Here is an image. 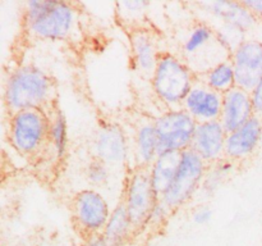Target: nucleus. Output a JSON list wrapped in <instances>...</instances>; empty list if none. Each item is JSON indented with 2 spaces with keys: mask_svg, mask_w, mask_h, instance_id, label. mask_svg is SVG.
Segmentation results:
<instances>
[{
  "mask_svg": "<svg viewBox=\"0 0 262 246\" xmlns=\"http://www.w3.org/2000/svg\"><path fill=\"white\" fill-rule=\"evenodd\" d=\"M49 142L53 146L56 156L61 158L66 154L68 146V128H67L66 117L61 110H56L53 117H50Z\"/></svg>",
  "mask_w": 262,
  "mask_h": 246,
  "instance_id": "nucleus-23",
  "label": "nucleus"
},
{
  "mask_svg": "<svg viewBox=\"0 0 262 246\" xmlns=\"http://www.w3.org/2000/svg\"><path fill=\"white\" fill-rule=\"evenodd\" d=\"M182 108L197 123L219 120L222 115L223 95L197 78L194 86L184 99Z\"/></svg>",
  "mask_w": 262,
  "mask_h": 246,
  "instance_id": "nucleus-12",
  "label": "nucleus"
},
{
  "mask_svg": "<svg viewBox=\"0 0 262 246\" xmlns=\"http://www.w3.org/2000/svg\"><path fill=\"white\" fill-rule=\"evenodd\" d=\"M135 154L137 167H145V168H150L160 154L158 133L154 122L141 123L140 127L136 130Z\"/></svg>",
  "mask_w": 262,
  "mask_h": 246,
  "instance_id": "nucleus-19",
  "label": "nucleus"
},
{
  "mask_svg": "<svg viewBox=\"0 0 262 246\" xmlns=\"http://www.w3.org/2000/svg\"><path fill=\"white\" fill-rule=\"evenodd\" d=\"M196 5L201 7V9L210 17L216 19L217 23H228L242 28L248 36L262 25L261 20L242 2L215 0V2L196 3Z\"/></svg>",
  "mask_w": 262,
  "mask_h": 246,
  "instance_id": "nucleus-13",
  "label": "nucleus"
},
{
  "mask_svg": "<svg viewBox=\"0 0 262 246\" xmlns=\"http://www.w3.org/2000/svg\"><path fill=\"white\" fill-rule=\"evenodd\" d=\"M84 176H86L87 181H89V183L91 184V186L94 187L105 186L110 178L109 166L105 164L102 160H100V159L92 156V159L87 163L86 166Z\"/></svg>",
  "mask_w": 262,
  "mask_h": 246,
  "instance_id": "nucleus-24",
  "label": "nucleus"
},
{
  "mask_svg": "<svg viewBox=\"0 0 262 246\" xmlns=\"http://www.w3.org/2000/svg\"><path fill=\"white\" fill-rule=\"evenodd\" d=\"M170 214H173V212H171L165 204L159 201V204L156 205L152 214H151L150 220H148L146 230H147V228L154 230V228H158V227H161V225H164L166 223V220H168V218L170 217Z\"/></svg>",
  "mask_w": 262,
  "mask_h": 246,
  "instance_id": "nucleus-25",
  "label": "nucleus"
},
{
  "mask_svg": "<svg viewBox=\"0 0 262 246\" xmlns=\"http://www.w3.org/2000/svg\"><path fill=\"white\" fill-rule=\"evenodd\" d=\"M102 235L110 246H125L133 236L137 235L123 199L113 209Z\"/></svg>",
  "mask_w": 262,
  "mask_h": 246,
  "instance_id": "nucleus-18",
  "label": "nucleus"
},
{
  "mask_svg": "<svg viewBox=\"0 0 262 246\" xmlns=\"http://www.w3.org/2000/svg\"><path fill=\"white\" fill-rule=\"evenodd\" d=\"M234 167V161L229 160L227 158L222 159V160L212 164V166H209V169H207V173L205 176V179L202 182V186L200 191L206 192L207 195H212L214 192H216V190L222 186L225 178L232 173Z\"/></svg>",
  "mask_w": 262,
  "mask_h": 246,
  "instance_id": "nucleus-22",
  "label": "nucleus"
},
{
  "mask_svg": "<svg viewBox=\"0 0 262 246\" xmlns=\"http://www.w3.org/2000/svg\"><path fill=\"white\" fill-rule=\"evenodd\" d=\"M197 78L201 79L206 86L222 95L227 94L228 91L237 86L235 85L234 68H233L230 59L216 64L211 69H209L206 73L199 76Z\"/></svg>",
  "mask_w": 262,
  "mask_h": 246,
  "instance_id": "nucleus-21",
  "label": "nucleus"
},
{
  "mask_svg": "<svg viewBox=\"0 0 262 246\" xmlns=\"http://www.w3.org/2000/svg\"><path fill=\"white\" fill-rule=\"evenodd\" d=\"M251 101H252L253 113L256 117L262 119V79L250 91Z\"/></svg>",
  "mask_w": 262,
  "mask_h": 246,
  "instance_id": "nucleus-27",
  "label": "nucleus"
},
{
  "mask_svg": "<svg viewBox=\"0 0 262 246\" xmlns=\"http://www.w3.org/2000/svg\"><path fill=\"white\" fill-rule=\"evenodd\" d=\"M130 48L136 69L151 79L159 58L163 54L159 51L154 33L146 28H135L130 33Z\"/></svg>",
  "mask_w": 262,
  "mask_h": 246,
  "instance_id": "nucleus-17",
  "label": "nucleus"
},
{
  "mask_svg": "<svg viewBox=\"0 0 262 246\" xmlns=\"http://www.w3.org/2000/svg\"><path fill=\"white\" fill-rule=\"evenodd\" d=\"M242 3L262 22V0H242Z\"/></svg>",
  "mask_w": 262,
  "mask_h": 246,
  "instance_id": "nucleus-29",
  "label": "nucleus"
},
{
  "mask_svg": "<svg viewBox=\"0 0 262 246\" xmlns=\"http://www.w3.org/2000/svg\"><path fill=\"white\" fill-rule=\"evenodd\" d=\"M81 246H110V243L102 233H97L83 237Z\"/></svg>",
  "mask_w": 262,
  "mask_h": 246,
  "instance_id": "nucleus-28",
  "label": "nucleus"
},
{
  "mask_svg": "<svg viewBox=\"0 0 262 246\" xmlns=\"http://www.w3.org/2000/svg\"><path fill=\"white\" fill-rule=\"evenodd\" d=\"M182 56L197 77L206 73L216 64L230 59L229 53L220 45L214 26L197 22L188 30L182 43Z\"/></svg>",
  "mask_w": 262,
  "mask_h": 246,
  "instance_id": "nucleus-4",
  "label": "nucleus"
},
{
  "mask_svg": "<svg viewBox=\"0 0 262 246\" xmlns=\"http://www.w3.org/2000/svg\"><path fill=\"white\" fill-rule=\"evenodd\" d=\"M212 219V209L207 205H200L192 213V220L196 224L204 225L207 224Z\"/></svg>",
  "mask_w": 262,
  "mask_h": 246,
  "instance_id": "nucleus-26",
  "label": "nucleus"
},
{
  "mask_svg": "<svg viewBox=\"0 0 262 246\" xmlns=\"http://www.w3.org/2000/svg\"><path fill=\"white\" fill-rule=\"evenodd\" d=\"M196 81L197 76L181 56L163 53L151 77V86L168 109H177L182 108Z\"/></svg>",
  "mask_w": 262,
  "mask_h": 246,
  "instance_id": "nucleus-3",
  "label": "nucleus"
},
{
  "mask_svg": "<svg viewBox=\"0 0 262 246\" xmlns=\"http://www.w3.org/2000/svg\"><path fill=\"white\" fill-rule=\"evenodd\" d=\"M228 132L220 120L197 123L191 149L209 166L225 158V141Z\"/></svg>",
  "mask_w": 262,
  "mask_h": 246,
  "instance_id": "nucleus-14",
  "label": "nucleus"
},
{
  "mask_svg": "<svg viewBox=\"0 0 262 246\" xmlns=\"http://www.w3.org/2000/svg\"><path fill=\"white\" fill-rule=\"evenodd\" d=\"M26 30L33 37L49 41L66 40L77 23V10L68 2L31 0L25 5Z\"/></svg>",
  "mask_w": 262,
  "mask_h": 246,
  "instance_id": "nucleus-2",
  "label": "nucleus"
},
{
  "mask_svg": "<svg viewBox=\"0 0 262 246\" xmlns=\"http://www.w3.org/2000/svg\"><path fill=\"white\" fill-rule=\"evenodd\" d=\"M50 117L45 110L28 109L13 113L9 120V141L22 155H33L49 141Z\"/></svg>",
  "mask_w": 262,
  "mask_h": 246,
  "instance_id": "nucleus-7",
  "label": "nucleus"
},
{
  "mask_svg": "<svg viewBox=\"0 0 262 246\" xmlns=\"http://www.w3.org/2000/svg\"><path fill=\"white\" fill-rule=\"evenodd\" d=\"M182 153H161L150 167V177L152 186L159 196L169 189L181 163Z\"/></svg>",
  "mask_w": 262,
  "mask_h": 246,
  "instance_id": "nucleus-20",
  "label": "nucleus"
},
{
  "mask_svg": "<svg viewBox=\"0 0 262 246\" xmlns=\"http://www.w3.org/2000/svg\"><path fill=\"white\" fill-rule=\"evenodd\" d=\"M53 81L46 72L31 64L20 66L7 79L5 105L12 114L28 109L45 110L53 96Z\"/></svg>",
  "mask_w": 262,
  "mask_h": 246,
  "instance_id": "nucleus-1",
  "label": "nucleus"
},
{
  "mask_svg": "<svg viewBox=\"0 0 262 246\" xmlns=\"http://www.w3.org/2000/svg\"><path fill=\"white\" fill-rule=\"evenodd\" d=\"M72 217L77 230L83 237L104 232L112 210L106 199L95 189L77 192L72 201Z\"/></svg>",
  "mask_w": 262,
  "mask_h": 246,
  "instance_id": "nucleus-9",
  "label": "nucleus"
},
{
  "mask_svg": "<svg viewBox=\"0 0 262 246\" xmlns=\"http://www.w3.org/2000/svg\"><path fill=\"white\" fill-rule=\"evenodd\" d=\"M262 140V119L252 117L237 130L228 133L225 141V158L235 164L253 155Z\"/></svg>",
  "mask_w": 262,
  "mask_h": 246,
  "instance_id": "nucleus-15",
  "label": "nucleus"
},
{
  "mask_svg": "<svg viewBox=\"0 0 262 246\" xmlns=\"http://www.w3.org/2000/svg\"><path fill=\"white\" fill-rule=\"evenodd\" d=\"M255 117L250 92L235 86L223 95V108L220 123L228 133L237 130L241 126Z\"/></svg>",
  "mask_w": 262,
  "mask_h": 246,
  "instance_id": "nucleus-16",
  "label": "nucleus"
},
{
  "mask_svg": "<svg viewBox=\"0 0 262 246\" xmlns=\"http://www.w3.org/2000/svg\"><path fill=\"white\" fill-rule=\"evenodd\" d=\"M122 199L127 207L136 233L138 235L146 230L154 209L160 201V196L151 182L150 169L136 167L130 172Z\"/></svg>",
  "mask_w": 262,
  "mask_h": 246,
  "instance_id": "nucleus-6",
  "label": "nucleus"
},
{
  "mask_svg": "<svg viewBox=\"0 0 262 246\" xmlns=\"http://www.w3.org/2000/svg\"><path fill=\"white\" fill-rule=\"evenodd\" d=\"M94 156L107 166H120L128 158V140L124 130L117 123H105L94 138Z\"/></svg>",
  "mask_w": 262,
  "mask_h": 246,
  "instance_id": "nucleus-11",
  "label": "nucleus"
},
{
  "mask_svg": "<svg viewBox=\"0 0 262 246\" xmlns=\"http://www.w3.org/2000/svg\"><path fill=\"white\" fill-rule=\"evenodd\" d=\"M159 138V151L161 153H183L191 149L197 122L183 109H168L155 120Z\"/></svg>",
  "mask_w": 262,
  "mask_h": 246,
  "instance_id": "nucleus-8",
  "label": "nucleus"
},
{
  "mask_svg": "<svg viewBox=\"0 0 262 246\" xmlns=\"http://www.w3.org/2000/svg\"><path fill=\"white\" fill-rule=\"evenodd\" d=\"M237 87L250 92L262 79V41L250 37L230 55Z\"/></svg>",
  "mask_w": 262,
  "mask_h": 246,
  "instance_id": "nucleus-10",
  "label": "nucleus"
},
{
  "mask_svg": "<svg viewBox=\"0 0 262 246\" xmlns=\"http://www.w3.org/2000/svg\"><path fill=\"white\" fill-rule=\"evenodd\" d=\"M207 169L209 164L199 154L194 153L192 149L184 150L181 155V163L173 182L160 197V201L173 213L188 204L201 190Z\"/></svg>",
  "mask_w": 262,
  "mask_h": 246,
  "instance_id": "nucleus-5",
  "label": "nucleus"
}]
</instances>
